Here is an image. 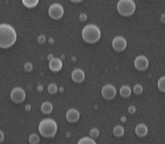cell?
I'll list each match as a JSON object with an SVG mask.
<instances>
[{"label":"cell","instance_id":"obj_16","mask_svg":"<svg viewBox=\"0 0 165 144\" xmlns=\"http://www.w3.org/2000/svg\"><path fill=\"white\" fill-rule=\"evenodd\" d=\"M124 133V129L120 125H117L113 129V134L115 137H122Z\"/></svg>","mask_w":165,"mask_h":144},{"label":"cell","instance_id":"obj_35","mask_svg":"<svg viewBox=\"0 0 165 144\" xmlns=\"http://www.w3.org/2000/svg\"><path fill=\"white\" fill-rule=\"evenodd\" d=\"M71 1H72V2L73 3H79V2H81V1H82V0H70Z\"/></svg>","mask_w":165,"mask_h":144},{"label":"cell","instance_id":"obj_12","mask_svg":"<svg viewBox=\"0 0 165 144\" xmlns=\"http://www.w3.org/2000/svg\"><path fill=\"white\" fill-rule=\"evenodd\" d=\"M49 69L53 72H58L62 69V66H63V63H62V61L61 59L59 58H53L52 60H51L49 62Z\"/></svg>","mask_w":165,"mask_h":144},{"label":"cell","instance_id":"obj_1","mask_svg":"<svg viewBox=\"0 0 165 144\" xmlns=\"http://www.w3.org/2000/svg\"><path fill=\"white\" fill-rule=\"evenodd\" d=\"M17 41V32L11 25L0 24V47L8 49L12 46Z\"/></svg>","mask_w":165,"mask_h":144},{"label":"cell","instance_id":"obj_11","mask_svg":"<svg viewBox=\"0 0 165 144\" xmlns=\"http://www.w3.org/2000/svg\"><path fill=\"white\" fill-rule=\"evenodd\" d=\"M85 73L81 69H76L72 72L71 78L75 83L80 84L85 80Z\"/></svg>","mask_w":165,"mask_h":144},{"label":"cell","instance_id":"obj_28","mask_svg":"<svg viewBox=\"0 0 165 144\" xmlns=\"http://www.w3.org/2000/svg\"><path fill=\"white\" fill-rule=\"evenodd\" d=\"M0 135H1V137H0V142H2L4 139V135L2 131H0Z\"/></svg>","mask_w":165,"mask_h":144},{"label":"cell","instance_id":"obj_27","mask_svg":"<svg viewBox=\"0 0 165 144\" xmlns=\"http://www.w3.org/2000/svg\"><path fill=\"white\" fill-rule=\"evenodd\" d=\"M136 111V108L134 106H130L128 108V112L130 114H134Z\"/></svg>","mask_w":165,"mask_h":144},{"label":"cell","instance_id":"obj_24","mask_svg":"<svg viewBox=\"0 0 165 144\" xmlns=\"http://www.w3.org/2000/svg\"><path fill=\"white\" fill-rule=\"evenodd\" d=\"M24 70L27 72H30L33 70V65L32 64L30 63V62H27V63L24 64Z\"/></svg>","mask_w":165,"mask_h":144},{"label":"cell","instance_id":"obj_30","mask_svg":"<svg viewBox=\"0 0 165 144\" xmlns=\"http://www.w3.org/2000/svg\"><path fill=\"white\" fill-rule=\"evenodd\" d=\"M31 109V106L30 104H27V105L25 106V110L27 111H30Z\"/></svg>","mask_w":165,"mask_h":144},{"label":"cell","instance_id":"obj_32","mask_svg":"<svg viewBox=\"0 0 165 144\" xmlns=\"http://www.w3.org/2000/svg\"><path fill=\"white\" fill-rule=\"evenodd\" d=\"M53 58H54V56H53V54H49V56H48V60L49 61V62H50L51 60H52V59H53Z\"/></svg>","mask_w":165,"mask_h":144},{"label":"cell","instance_id":"obj_29","mask_svg":"<svg viewBox=\"0 0 165 144\" xmlns=\"http://www.w3.org/2000/svg\"><path fill=\"white\" fill-rule=\"evenodd\" d=\"M43 86L41 85V84H39V85L37 86V90H38L39 92H42V91H43Z\"/></svg>","mask_w":165,"mask_h":144},{"label":"cell","instance_id":"obj_8","mask_svg":"<svg viewBox=\"0 0 165 144\" xmlns=\"http://www.w3.org/2000/svg\"><path fill=\"white\" fill-rule=\"evenodd\" d=\"M112 46L116 52H122L127 47V41L121 36H115L112 42Z\"/></svg>","mask_w":165,"mask_h":144},{"label":"cell","instance_id":"obj_33","mask_svg":"<svg viewBox=\"0 0 165 144\" xmlns=\"http://www.w3.org/2000/svg\"><path fill=\"white\" fill-rule=\"evenodd\" d=\"M126 120H127V119H126V117L125 116H122L121 117V119H120V121H121V122H122V123H124V122H126Z\"/></svg>","mask_w":165,"mask_h":144},{"label":"cell","instance_id":"obj_6","mask_svg":"<svg viewBox=\"0 0 165 144\" xmlns=\"http://www.w3.org/2000/svg\"><path fill=\"white\" fill-rule=\"evenodd\" d=\"M10 97L13 102L16 104H21L25 100L26 93L22 88L15 87L11 90Z\"/></svg>","mask_w":165,"mask_h":144},{"label":"cell","instance_id":"obj_18","mask_svg":"<svg viewBox=\"0 0 165 144\" xmlns=\"http://www.w3.org/2000/svg\"><path fill=\"white\" fill-rule=\"evenodd\" d=\"M159 90L162 92H165V76H162L157 83Z\"/></svg>","mask_w":165,"mask_h":144},{"label":"cell","instance_id":"obj_14","mask_svg":"<svg viewBox=\"0 0 165 144\" xmlns=\"http://www.w3.org/2000/svg\"><path fill=\"white\" fill-rule=\"evenodd\" d=\"M41 111L44 114H50L53 111V105L49 101H45L41 104Z\"/></svg>","mask_w":165,"mask_h":144},{"label":"cell","instance_id":"obj_22","mask_svg":"<svg viewBox=\"0 0 165 144\" xmlns=\"http://www.w3.org/2000/svg\"><path fill=\"white\" fill-rule=\"evenodd\" d=\"M133 91H134V94H137V95L141 94L143 92V88L142 86V85H140V84H139L134 85V87H133Z\"/></svg>","mask_w":165,"mask_h":144},{"label":"cell","instance_id":"obj_19","mask_svg":"<svg viewBox=\"0 0 165 144\" xmlns=\"http://www.w3.org/2000/svg\"><path fill=\"white\" fill-rule=\"evenodd\" d=\"M29 141L31 144H37L39 143L40 138L37 133H32V134L30 135Z\"/></svg>","mask_w":165,"mask_h":144},{"label":"cell","instance_id":"obj_21","mask_svg":"<svg viewBox=\"0 0 165 144\" xmlns=\"http://www.w3.org/2000/svg\"><path fill=\"white\" fill-rule=\"evenodd\" d=\"M48 91L50 94H55L58 91V86L54 83H51L48 86Z\"/></svg>","mask_w":165,"mask_h":144},{"label":"cell","instance_id":"obj_25","mask_svg":"<svg viewBox=\"0 0 165 144\" xmlns=\"http://www.w3.org/2000/svg\"><path fill=\"white\" fill-rule=\"evenodd\" d=\"M46 36L43 35V34H41V35L39 36L38 38H37V42L39 44H44L45 42H46Z\"/></svg>","mask_w":165,"mask_h":144},{"label":"cell","instance_id":"obj_13","mask_svg":"<svg viewBox=\"0 0 165 144\" xmlns=\"http://www.w3.org/2000/svg\"><path fill=\"white\" fill-rule=\"evenodd\" d=\"M148 133V129L144 123H140L135 128V133L138 137L142 138L147 136Z\"/></svg>","mask_w":165,"mask_h":144},{"label":"cell","instance_id":"obj_2","mask_svg":"<svg viewBox=\"0 0 165 144\" xmlns=\"http://www.w3.org/2000/svg\"><path fill=\"white\" fill-rule=\"evenodd\" d=\"M81 36L86 43L94 44L98 42L101 37V32L98 26L95 24H87L82 29Z\"/></svg>","mask_w":165,"mask_h":144},{"label":"cell","instance_id":"obj_10","mask_svg":"<svg viewBox=\"0 0 165 144\" xmlns=\"http://www.w3.org/2000/svg\"><path fill=\"white\" fill-rule=\"evenodd\" d=\"M66 118L70 123H76L80 119V113L76 109H71L66 112Z\"/></svg>","mask_w":165,"mask_h":144},{"label":"cell","instance_id":"obj_3","mask_svg":"<svg viewBox=\"0 0 165 144\" xmlns=\"http://www.w3.org/2000/svg\"><path fill=\"white\" fill-rule=\"evenodd\" d=\"M57 123L52 119H43L39 126L40 134L45 138H53L57 132Z\"/></svg>","mask_w":165,"mask_h":144},{"label":"cell","instance_id":"obj_31","mask_svg":"<svg viewBox=\"0 0 165 144\" xmlns=\"http://www.w3.org/2000/svg\"><path fill=\"white\" fill-rule=\"evenodd\" d=\"M160 20L162 23H165V14H162L161 17H160Z\"/></svg>","mask_w":165,"mask_h":144},{"label":"cell","instance_id":"obj_5","mask_svg":"<svg viewBox=\"0 0 165 144\" xmlns=\"http://www.w3.org/2000/svg\"><path fill=\"white\" fill-rule=\"evenodd\" d=\"M63 14H64V9L60 4L55 3L51 4L49 7V15L53 19H60L63 17Z\"/></svg>","mask_w":165,"mask_h":144},{"label":"cell","instance_id":"obj_9","mask_svg":"<svg viewBox=\"0 0 165 144\" xmlns=\"http://www.w3.org/2000/svg\"><path fill=\"white\" fill-rule=\"evenodd\" d=\"M134 66L138 71H144L148 68L149 61L146 56H138L135 58L134 62Z\"/></svg>","mask_w":165,"mask_h":144},{"label":"cell","instance_id":"obj_4","mask_svg":"<svg viewBox=\"0 0 165 144\" xmlns=\"http://www.w3.org/2000/svg\"><path fill=\"white\" fill-rule=\"evenodd\" d=\"M135 3L133 0H119L117 4V10L122 17H130L134 13Z\"/></svg>","mask_w":165,"mask_h":144},{"label":"cell","instance_id":"obj_26","mask_svg":"<svg viewBox=\"0 0 165 144\" xmlns=\"http://www.w3.org/2000/svg\"><path fill=\"white\" fill-rule=\"evenodd\" d=\"M87 19H88V16H87V14H85V13H81V14L79 15V19H80V21H82V22H84V21H86Z\"/></svg>","mask_w":165,"mask_h":144},{"label":"cell","instance_id":"obj_20","mask_svg":"<svg viewBox=\"0 0 165 144\" xmlns=\"http://www.w3.org/2000/svg\"><path fill=\"white\" fill-rule=\"evenodd\" d=\"M79 144H95V141L92 139V138L89 137H84L82 139H80L78 142Z\"/></svg>","mask_w":165,"mask_h":144},{"label":"cell","instance_id":"obj_23","mask_svg":"<svg viewBox=\"0 0 165 144\" xmlns=\"http://www.w3.org/2000/svg\"><path fill=\"white\" fill-rule=\"evenodd\" d=\"M100 131L97 128H92L90 131V136L92 139H95L99 136Z\"/></svg>","mask_w":165,"mask_h":144},{"label":"cell","instance_id":"obj_34","mask_svg":"<svg viewBox=\"0 0 165 144\" xmlns=\"http://www.w3.org/2000/svg\"><path fill=\"white\" fill-rule=\"evenodd\" d=\"M49 42L50 44H53L54 43V40H53V39H52V38H50L49 40Z\"/></svg>","mask_w":165,"mask_h":144},{"label":"cell","instance_id":"obj_15","mask_svg":"<svg viewBox=\"0 0 165 144\" xmlns=\"http://www.w3.org/2000/svg\"><path fill=\"white\" fill-rule=\"evenodd\" d=\"M132 94V91L131 88L129 86L124 85L122 86L120 88V94L122 97L123 98H128V97L130 96Z\"/></svg>","mask_w":165,"mask_h":144},{"label":"cell","instance_id":"obj_7","mask_svg":"<svg viewBox=\"0 0 165 144\" xmlns=\"http://www.w3.org/2000/svg\"><path fill=\"white\" fill-rule=\"evenodd\" d=\"M101 94H102V97L105 99L110 101V100L113 99L116 96V88L112 84H106L102 87Z\"/></svg>","mask_w":165,"mask_h":144},{"label":"cell","instance_id":"obj_17","mask_svg":"<svg viewBox=\"0 0 165 144\" xmlns=\"http://www.w3.org/2000/svg\"><path fill=\"white\" fill-rule=\"evenodd\" d=\"M23 4L27 8H34L37 7L39 4V0H21Z\"/></svg>","mask_w":165,"mask_h":144}]
</instances>
